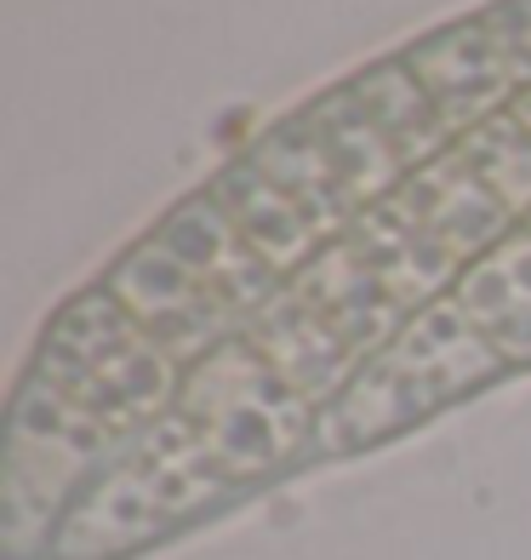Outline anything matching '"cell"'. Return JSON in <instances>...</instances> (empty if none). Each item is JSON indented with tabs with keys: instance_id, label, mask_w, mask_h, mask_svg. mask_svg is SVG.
Returning <instances> with one entry per match:
<instances>
[{
	"instance_id": "cell-1",
	"label": "cell",
	"mask_w": 531,
	"mask_h": 560,
	"mask_svg": "<svg viewBox=\"0 0 531 560\" xmlns=\"http://www.w3.org/2000/svg\"><path fill=\"white\" fill-rule=\"evenodd\" d=\"M526 86L531 0H492L274 120L52 315L12 395L0 515L58 532L217 343Z\"/></svg>"
},
{
	"instance_id": "cell-2",
	"label": "cell",
	"mask_w": 531,
	"mask_h": 560,
	"mask_svg": "<svg viewBox=\"0 0 531 560\" xmlns=\"http://www.w3.org/2000/svg\"><path fill=\"white\" fill-rule=\"evenodd\" d=\"M515 372H531V212L338 395L315 457L384 446Z\"/></svg>"
}]
</instances>
